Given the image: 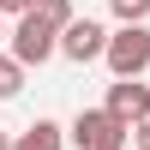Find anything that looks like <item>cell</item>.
I'll return each mask as SVG.
<instances>
[{"label":"cell","instance_id":"obj_2","mask_svg":"<svg viewBox=\"0 0 150 150\" xmlns=\"http://www.w3.org/2000/svg\"><path fill=\"white\" fill-rule=\"evenodd\" d=\"M102 60H108L114 78H144L150 72V24H120V30H108Z\"/></svg>","mask_w":150,"mask_h":150},{"label":"cell","instance_id":"obj_5","mask_svg":"<svg viewBox=\"0 0 150 150\" xmlns=\"http://www.w3.org/2000/svg\"><path fill=\"white\" fill-rule=\"evenodd\" d=\"M102 108L120 120V126H138V120H150V84H144V78H114Z\"/></svg>","mask_w":150,"mask_h":150},{"label":"cell","instance_id":"obj_6","mask_svg":"<svg viewBox=\"0 0 150 150\" xmlns=\"http://www.w3.org/2000/svg\"><path fill=\"white\" fill-rule=\"evenodd\" d=\"M12 150H66V126H54V120H30V126L12 138Z\"/></svg>","mask_w":150,"mask_h":150},{"label":"cell","instance_id":"obj_10","mask_svg":"<svg viewBox=\"0 0 150 150\" xmlns=\"http://www.w3.org/2000/svg\"><path fill=\"white\" fill-rule=\"evenodd\" d=\"M30 6H36V0H0V18H24Z\"/></svg>","mask_w":150,"mask_h":150},{"label":"cell","instance_id":"obj_12","mask_svg":"<svg viewBox=\"0 0 150 150\" xmlns=\"http://www.w3.org/2000/svg\"><path fill=\"white\" fill-rule=\"evenodd\" d=\"M0 150H12V132H0Z\"/></svg>","mask_w":150,"mask_h":150},{"label":"cell","instance_id":"obj_3","mask_svg":"<svg viewBox=\"0 0 150 150\" xmlns=\"http://www.w3.org/2000/svg\"><path fill=\"white\" fill-rule=\"evenodd\" d=\"M132 138V126H120L108 108H78V120L66 126V144H78V150H126Z\"/></svg>","mask_w":150,"mask_h":150},{"label":"cell","instance_id":"obj_11","mask_svg":"<svg viewBox=\"0 0 150 150\" xmlns=\"http://www.w3.org/2000/svg\"><path fill=\"white\" fill-rule=\"evenodd\" d=\"M132 144H138V150H150V120H138V126H132Z\"/></svg>","mask_w":150,"mask_h":150},{"label":"cell","instance_id":"obj_4","mask_svg":"<svg viewBox=\"0 0 150 150\" xmlns=\"http://www.w3.org/2000/svg\"><path fill=\"white\" fill-rule=\"evenodd\" d=\"M102 48H108V30L96 18H72L66 30H60V54L72 60V66H90V60H102Z\"/></svg>","mask_w":150,"mask_h":150},{"label":"cell","instance_id":"obj_8","mask_svg":"<svg viewBox=\"0 0 150 150\" xmlns=\"http://www.w3.org/2000/svg\"><path fill=\"white\" fill-rule=\"evenodd\" d=\"M18 90H24V66H18L12 54H0V102H12Z\"/></svg>","mask_w":150,"mask_h":150},{"label":"cell","instance_id":"obj_9","mask_svg":"<svg viewBox=\"0 0 150 150\" xmlns=\"http://www.w3.org/2000/svg\"><path fill=\"white\" fill-rule=\"evenodd\" d=\"M108 12H114L120 24H144L150 18V0H108Z\"/></svg>","mask_w":150,"mask_h":150},{"label":"cell","instance_id":"obj_13","mask_svg":"<svg viewBox=\"0 0 150 150\" xmlns=\"http://www.w3.org/2000/svg\"><path fill=\"white\" fill-rule=\"evenodd\" d=\"M0 42H6V18H0Z\"/></svg>","mask_w":150,"mask_h":150},{"label":"cell","instance_id":"obj_1","mask_svg":"<svg viewBox=\"0 0 150 150\" xmlns=\"http://www.w3.org/2000/svg\"><path fill=\"white\" fill-rule=\"evenodd\" d=\"M6 42H12L6 54L18 60L24 72H30V66H48V60L60 54V30H48V24L36 18V12H24V18H12V30H6Z\"/></svg>","mask_w":150,"mask_h":150},{"label":"cell","instance_id":"obj_7","mask_svg":"<svg viewBox=\"0 0 150 150\" xmlns=\"http://www.w3.org/2000/svg\"><path fill=\"white\" fill-rule=\"evenodd\" d=\"M30 12H36V18H42V24H48V30H66V24H72V18H78V12H72V0H36V6H30Z\"/></svg>","mask_w":150,"mask_h":150}]
</instances>
